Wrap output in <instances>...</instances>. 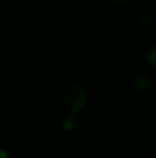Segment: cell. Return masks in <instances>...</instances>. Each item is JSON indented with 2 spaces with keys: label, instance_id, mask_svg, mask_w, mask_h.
I'll return each mask as SVG.
<instances>
[{
  "label": "cell",
  "instance_id": "7a4b0ae2",
  "mask_svg": "<svg viewBox=\"0 0 156 158\" xmlns=\"http://www.w3.org/2000/svg\"><path fill=\"white\" fill-rule=\"evenodd\" d=\"M79 131H80V123L73 115L68 117L61 125V133H62V136L65 139L69 140L75 139L77 136V133H79Z\"/></svg>",
  "mask_w": 156,
  "mask_h": 158
},
{
  "label": "cell",
  "instance_id": "6da1fadb",
  "mask_svg": "<svg viewBox=\"0 0 156 158\" xmlns=\"http://www.w3.org/2000/svg\"><path fill=\"white\" fill-rule=\"evenodd\" d=\"M61 107L71 115L77 114L84 108L87 103V93L79 83H69L62 89L60 94Z\"/></svg>",
  "mask_w": 156,
  "mask_h": 158
},
{
  "label": "cell",
  "instance_id": "8992f818",
  "mask_svg": "<svg viewBox=\"0 0 156 158\" xmlns=\"http://www.w3.org/2000/svg\"><path fill=\"white\" fill-rule=\"evenodd\" d=\"M0 158H13V157H11L8 150H6L4 147H0Z\"/></svg>",
  "mask_w": 156,
  "mask_h": 158
},
{
  "label": "cell",
  "instance_id": "5b68a950",
  "mask_svg": "<svg viewBox=\"0 0 156 158\" xmlns=\"http://www.w3.org/2000/svg\"><path fill=\"white\" fill-rule=\"evenodd\" d=\"M144 60L148 64L149 68L156 69V44L151 46L148 50L145 52V56H144Z\"/></svg>",
  "mask_w": 156,
  "mask_h": 158
},
{
  "label": "cell",
  "instance_id": "277c9868",
  "mask_svg": "<svg viewBox=\"0 0 156 158\" xmlns=\"http://www.w3.org/2000/svg\"><path fill=\"white\" fill-rule=\"evenodd\" d=\"M137 18H138V21H140V24H142V25H152L156 21V11H155V8L154 7H149V6L142 7L140 10V13H138Z\"/></svg>",
  "mask_w": 156,
  "mask_h": 158
},
{
  "label": "cell",
  "instance_id": "3957f363",
  "mask_svg": "<svg viewBox=\"0 0 156 158\" xmlns=\"http://www.w3.org/2000/svg\"><path fill=\"white\" fill-rule=\"evenodd\" d=\"M131 87L138 92H144L151 85V79H149V75L148 74H144V72H138V74L133 75L131 78Z\"/></svg>",
  "mask_w": 156,
  "mask_h": 158
}]
</instances>
